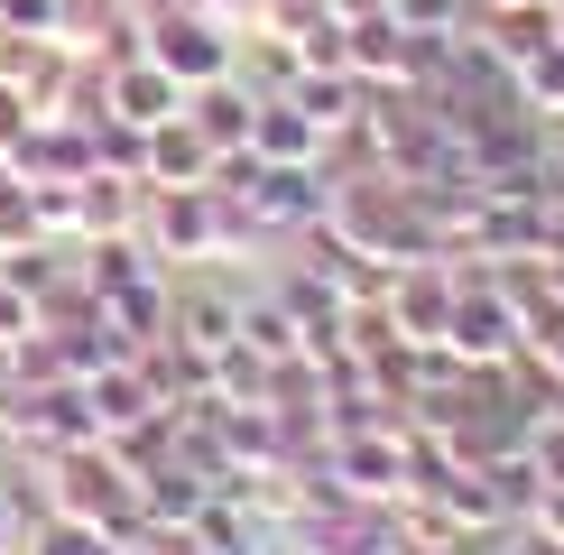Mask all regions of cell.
<instances>
[{
    "instance_id": "obj_5",
    "label": "cell",
    "mask_w": 564,
    "mask_h": 555,
    "mask_svg": "<svg viewBox=\"0 0 564 555\" xmlns=\"http://www.w3.org/2000/svg\"><path fill=\"white\" fill-rule=\"evenodd\" d=\"M250 157H260V167H315V157H324V130L305 121L288 92H260V121H250Z\"/></svg>"
},
{
    "instance_id": "obj_6",
    "label": "cell",
    "mask_w": 564,
    "mask_h": 555,
    "mask_svg": "<svg viewBox=\"0 0 564 555\" xmlns=\"http://www.w3.org/2000/svg\"><path fill=\"white\" fill-rule=\"evenodd\" d=\"M509 92H519L528 121H564V37H546L536 56L509 65Z\"/></svg>"
},
{
    "instance_id": "obj_3",
    "label": "cell",
    "mask_w": 564,
    "mask_h": 555,
    "mask_svg": "<svg viewBox=\"0 0 564 555\" xmlns=\"http://www.w3.org/2000/svg\"><path fill=\"white\" fill-rule=\"evenodd\" d=\"M185 121L204 130L214 167H223V157H250V121H260V84H241V75H223V84H195V92H185Z\"/></svg>"
},
{
    "instance_id": "obj_11",
    "label": "cell",
    "mask_w": 564,
    "mask_h": 555,
    "mask_svg": "<svg viewBox=\"0 0 564 555\" xmlns=\"http://www.w3.org/2000/svg\"><path fill=\"white\" fill-rule=\"evenodd\" d=\"M546 167H555V195H564V139H555V157H546Z\"/></svg>"
},
{
    "instance_id": "obj_7",
    "label": "cell",
    "mask_w": 564,
    "mask_h": 555,
    "mask_svg": "<svg viewBox=\"0 0 564 555\" xmlns=\"http://www.w3.org/2000/svg\"><path fill=\"white\" fill-rule=\"evenodd\" d=\"M102 546V527L93 519H75V509H65V519H46V527H29V546L19 555H93Z\"/></svg>"
},
{
    "instance_id": "obj_2",
    "label": "cell",
    "mask_w": 564,
    "mask_h": 555,
    "mask_svg": "<svg viewBox=\"0 0 564 555\" xmlns=\"http://www.w3.org/2000/svg\"><path fill=\"white\" fill-rule=\"evenodd\" d=\"M176 111H185V84L167 75V65H149V56H121V65H102V121L158 130V121H176Z\"/></svg>"
},
{
    "instance_id": "obj_13",
    "label": "cell",
    "mask_w": 564,
    "mask_h": 555,
    "mask_svg": "<svg viewBox=\"0 0 564 555\" xmlns=\"http://www.w3.org/2000/svg\"><path fill=\"white\" fill-rule=\"evenodd\" d=\"M555 37H564V0H555Z\"/></svg>"
},
{
    "instance_id": "obj_8",
    "label": "cell",
    "mask_w": 564,
    "mask_h": 555,
    "mask_svg": "<svg viewBox=\"0 0 564 555\" xmlns=\"http://www.w3.org/2000/svg\"><path fill=\"white\" fill-rule=\"evenodd\" d=\"M29 334H46V306L19 287L10 269H0V342H29Z\"/></svg>"
},
{
    "instance_id": "obj_9",
    "label": "cell",
    "mask_w": 564,
    "mask_h": 555,
    "mask_svg": "<svg viewBox=\"0 0 564 555\" xmlns=\"http://www.w3.org/2000/svg\"><path fill=\"white\" fill-rule=\"evenodd\" d=\"M19 546H29V519H19V500L0 491V555H19Z\"/></svg>"
},
{
    "instance_id": "obj_1",
    "label": "cell",
    "mask_w": 564,
    "mask_h": 555,
    "mask_svg": "<svg viewBox=\"0 0 564 555\" xmlns=\"http://www.w3.org/2000/svg\"><path fill=\"white\" fill-rule=\"evenodd\" d=\"M139 56L167 65V75L195 92V84L241 75V29H223V19H204V10H185V0H167L158 19H139Z\"/></svg>"
},
{
    "instance_id": "obj_4",
    "label": "cell",
    "mask_w": 564,
    "mask_h": 555,
    "mask_svg": "<svg viewBox=\"0 0 564 555\" xmlns=\"http://www.w3.org/2000/svg\"><path fill=\"white\" fill-rule=\"evenodd\" d=\"M139 185H214V149H204V130L185 111L139 139Z\"/></svg>"
},
{
    "instance_id": "obj_10",
    "label": "cell",
    "mask_w": 564,
    "mask_h": 555,
    "mask_svg": "<svg viewBox=\"0 0 564 555\" xmlns=\"http://www.w3.org/2000/svg\"><path fill=\"white\" fill-rule=\"evenodd\" d=\"M324 10H334L343 29H351V19H389V0H324Z\"/></svg>"
},
{
    "instance_id": "obj_12",
    "label": "cell",
    "mask_w": 564,
    "mask_h": 555,
    "mask_svg": "<svg viewBox=\"0 0 564 555\" xmlns=\"http://www.w3.org/2000/svg\"><path fill=\"white\" fill-rule=\"evenodd\" d=\"M93 555H130V546H121V537H102V546H93Z\"/></svg>"
}]
</instances>
